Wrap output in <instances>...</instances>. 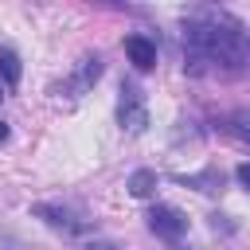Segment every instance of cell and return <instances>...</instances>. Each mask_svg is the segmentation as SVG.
Segmentation results:
<instances>
[{
    "mask_svg": "<svg viewBox=\"0 0 250 250\" xmlns=\"http://www.w3.org/2000/svg\"><path fill=\"white\" fill-rule=\"evenodd\" d=\"M184 43L191 62H211L215 70L238 74L246 62V35L227 16H199L184 23Z\"/></svg>",
    "mask_w": 250,
    "mask_h": 250,
    "instance_id": "obj_1",
    "label": "cell"
},
{
    "mask_svg": "<svg viewBox=\"0 0 250 250\" xmlns=\"http://www.w3.org/2000/svg\"><path fill=\"white\" fill-rule=\"evenodd\" d=\"M117 121H121V129H125V133H141V129L148 125V109H145V94H141V86H133V82H125V86H121Z\"/></svg>",
    "mask_w": 250,
    "mask_h": 250,
    "instance_id": "obj_2",
    "label": "cell"
},
{
    "mask_svg": "<svg viewBox=\"0 0 250 250\" xmlns=\"http://www.w3.org/2000/svg\"><path fill=\"white\" fill-rule=\"evenodd\" d=\"M148 227H152L160 238L176 242V238L188 234V215H184L180 207H172V203H156V207L148 211Z\"/></svg>",
    "mask_w": 250,
    "mask_h": 250,
    "instance_id": "obj_3",
    "label": "cell"
},
{
    "mask_svg": "<svg viewBox=\"0 0 250 250\" xmlns=\"http://www.w3.org/2000/svg\"><path fill=\"white\" fill-rule=\"evenodd\" d=\"M43 223H51L55 230H66V234H74V230H82V219L70 211V207H59V203H35L31 207Z\"/></svg>",
    "mask_w": 250,
    "mask_h": 250,
    "instance_id": "obj_4",
    "label": "cell"
},
{
    "mask_svg": "<svg viewBox=\"0 0 250 250\" xmlns=\"http://www.w3.org/2000/svg\"><path fill=\"white\" fill-rule=\"evenodd\" d=\"M125 55H129V62L137 70H152L156 66V43L145 39V35H129L125 39Z\"/></svg>",
    "mask_w": 250,
    "mask_h": 250,
    "instance_id": "obj_5",
    "label": "cell"
},
{
    "mask_svg": "<svg viewBox=\"0 0 250 250\" xmlns=\"http://www.w3.org/2000/svg\"><path fill=\"white\" fill-rule=\"evenodd\" d=\"M98 74H102V59L98 55H86L82 62H78V70H74V78L66 82V90H70V98H78V94H86L94 82H98Z\"/></svg>",
    "mask_w": 250,
    "mask_h": 250,
    "instance_id": "obj_6",
    "label": "cell"
},
{
    "mask_svg": "<svg viewBox=\"0 0 250 250\" xmlns=\"http://www.w3.org/2000/svg\"><path fill=\"white\" fill-rule=\"evenodd\" d=\"M129 195H137V199H148L152 191H156V172H148V168H137L133 176H129Z\"/></svg>",
    "mask_w": 250,
    "mask_h": 250,
    "instance_id": "obj_7",
    "label": "cell"
},
{
    "mask_svg": "<svg viewBox=\"0 0 250 250\" xmlns=\"http://www.w3.org/2000/svg\"><path fill=\"white\" fill-rule=\"evenodd\" d=\"M180 184L195 188V191H223V176L219 172H199V176H180Z\"/></svg>",
    "mask_w": 250,
    "mask_h": 250,
    "instance_id": "obj_8",
    "label": "cell"
},
{
    "mask_svg": "<svg viewBox=\"0 0 250 250\" xmlns=\"http://www.w3.org/2000/svg\"><path fill=\"white\" fill-rule=\"evenodd\" d=\"M0 74H4V86L20 82V55L12 47H0Z\"/></svg>",
    "mask_w": 250,
    "mask_h": 250,
    "instance_id": "obj_9",
    "label": "cell"
},
{
    "mask_svg": "<svg viewBox=\"0 0 250 250\" xmlns=\"http://www.w3.org/2000/svg\"><path fill=\"white\" fill-rule=\"evenodd\" d=\"M0 141H8V125L4 121H0Z\"/></svg>",
    "mask_w": 250,
    "mask_h": 250,
    "instance_id": "obj_10",
    "label": "cell"
},
{
    "mask_svg": "<svg viewBox=\"0 0 250 250\" xmlns=\"http://www.w3.org/2000/svg\"><path fill=\"white\" fill-rule=\"evenodd\" d=\"M0 98H4V86H0Z\"/></svg>",
    "mask_w": 250,
    "mask_h": 250,
    "instance_id": "obj_11",
    "label": "cell"
}]
</instances>
